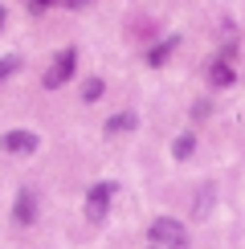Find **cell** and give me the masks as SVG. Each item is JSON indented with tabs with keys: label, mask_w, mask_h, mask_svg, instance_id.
I'll return each instance as SVG.
<instances>
[{
	"label": "cell",
	"mask_w": 245,
	"mask_h": 249,
	"mask_svg": "<svg viewBox=\"0 0 245 249\" xmlns=\"http://www.w3.org/2000/svg\"><path fill=\"white\" fill-rule=\"evenodd\" d=\"M151 245H156V249H188V233H184L180 221L159 216V221L151 225Z\"/></svg>",
	"instance_id": "6da1fadb"
},
{
	"label": "cell",
	"mask_w": 245,
	"mask_h": 249,
	"mask_svg": "<svg viewBox=\"0 0 245 249\" xmlns=\"http://www.w3.org/2000/svg\"><path fill=\"white\" fill-rule=\"evenodd\" d=\"M74 70H78V53H74V49H61L41 82H45V90H57V86H66V82L74 78Z\"/></svg>",
	"instance_id": "7a4b0ae2"
},
{
	"label": "cell",
	"mask_w": 245,
	"mask_h": 249,
	"mask_svg": "<svg viewBox=\"0 0 245 249\" xmlns=\"http://www.w3.org/2000/svg\"><path fill=\"white\" fill-rule=\"evenodd\" d=\"M110 196H115V184L110 180H102V184H94L90 188V196H86V221H102V216L110 213Z\"/></svg>",
	"instance_id": "3957f363"
},
{
	"label": "cell",
	"mask_w": 245,
	"mask_h": 249,
	"mask_svg": "<svg viewBox=\"0 0 245 249\" xmlns=\"http://www.w3.org/2000/svg\"><path fill=\"white\" fill-rule=\"evenodd\" d=\"M0 147L8 155H33L37 151V135L33 131H4L0 135Z\"/></svg>",
	"instance_id": "277c9868"
},
{
	"label": "cell",
	"mask_w": 245,
	"mask_h": 249,
	"mask_svg": "<svg viewBox=\"0 0 245 249\" xmlns=\"http://www.w3.org/2000/svg\"><path fill=\"white\" fill-rule=\"evenodd\" d=\"M13 221H17V225H33V221H37V196H33V188H20V192H17Z\"/></svg>",
	"instance_id": "5b68a950"
},
{
	"label": "cell",
	"mask_w": 245,
	"mask_h": 249,
	"mask_svg": "<svg viewBox=\"0 0 245 249\" xmlns=\"http://www.w3.org/2000/svg\"><path fill=\"white\" fill-rule=\"evenodd\" d=\"M209 82H212L217 90H229L233 82H237V70H233L229 61H212V66H209Z\"/></svg>",
	"instance_id": "8992f818"
},
{
	"label": "cell",
	"mask_w": 245,
	"mask_h": 249,
	"mask_svg": "<svg viewBox=\"0 0 245 249\" xmlns=\"http://www.w3.org/2000/svg\"><path fill=\"white\" fill-rule=\"evenodd\" d=\"M192 151H196V135H180V139L172 143V155H176V160H188Z\"/></svg>",
	"instance_id": "52a82bcc"
},
{
	"label": "cell",
	"mask_w": 245,
	"mask_h": 249,
	"mask_svg": "<svg viewBox=\"0 0 245 249\" xmlns=\"http://www.w3.org/2000/svg\"><path fill=\"white\" fill-rule=\"evenodd\" d=\"M131 127H135V115H127V110L106 123V131H110V135H122V131H131Z\"/></svg>",
	"instance_id": "ba28073f"
},
{
	"label": "cell",
	"mask_w": 245,
	"mask_h": 249,
	"mask_svg": "<svg viewBox=\"0 0 245 249\" xmlns=\"http://www.w3.org/2000/svg\"><path fill=\"white\" fill-rule=\"evenodd\" d=\"M172 49H176V41H163V45H156V49H151V66H163V61H168L172 57Z\"/></svg>",
	"instance_id": "9c48e42d"
},
{
	"label": "cell",
	"mask_w": 245,
	"mask_h": 249,
	"mask_svg": "<svg viewBox=\"0 0 245 249\" xmlns=\"http://www.w3.org/2000/svg\"><path fill=\"white\" fill-rule=\"evenodd\" d=\"M82 98H86V102H98V98H102V82H98V78H90L86 86H82Z\"/></svg>",
	"instance_id": "30bf717a"
},
{
	"label": "cell",
	"mask_w": 245,
	"mask_h": 249,
	"mask_svg": "<svg viewBox=\"0 0 245 249\" xmlns=\"http://www.w3.org/2000/svg\"><path fill=\"white\" fill-rule=\"evenodd\" d=\"M13 70H17V57H0V82L13 74Z\"/></svg>",
	"instance_id": "8fae6325"
},
{
	"label": "cell",
	"mask_w": 245,
	"mask_h": 249,
	"mask_svg": "<svg viewBox=\"0 0 245 249\" xmlns=\"http://www.w3.org/2000/svg\"><path fill=\"white\" fill-rule=\"evenodd\" d=\"M49 4H53V0H29V8H33V13H45Z\"/></svg>",
	"instance_id": "7c38bea8"
},
{
	"label": "cell",
	"mask_w": 245,
	"mask_h": 249,
	"mask_svg": "<svg viewBox=\"0 0 245 249\" xmlns=\"http://www.w3.org/2000/svg\"><path fill=\"white\" fill-rule=\"evenodd\" d=\"M0 25H4V8H0Z\"/></svg>",
	"instance_id": "4fadbf2b"
}]
</instances>
